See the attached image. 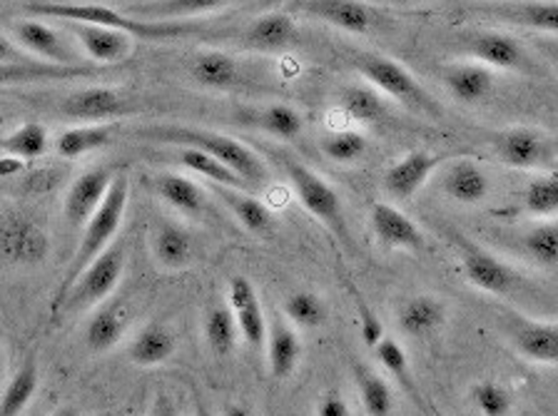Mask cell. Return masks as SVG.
Listing matches in <instances>:
<instances>
[{"mask_svg": "<svg viewBox=\"0 0 558 416\" xmlns=\"http://www.w3.org/2000/svg\"><path fill=\"white\" fill-rule=\"evenodd\" d=\"M217 197L222 199V205L230 210L234 218L242 222L244 230H250L252 235L259 237H269L275 232V215L269 212V207L265 203H259L257 197H252L244 189H230V187H213Z\"/></svg>", "mask_w": 558, "mask_h": 416, "instance_id": "25", "label": "cell"}, {"mask_svg": "<svg viewBox=\"0 0 558 416\" xmlns=\"http://www.w3.org/2000/svg\"><path fill=\"white\" fill-rule=\"evenodd\" d=\"M46 416H81V412H77L75 406H58V409H52Z\"/></svg>", "mask_w": 558, "mask_h": 416, "instance_id": "55", "label": "cell"}, {"mask_svg": "<svg viewBox=\"0 0 558 416\" xmlns=\"http://www.w3.org/2000/svg\"><path fill=\"white\" fill-rule=\"evenodd\" d=\"M153 255L157 259V265L165 267V270H185L192 259V240L187 235V230H182L180 224L172 222L160 224L153 237Z\"/></svg>", "mask_w": 558, "mask_h": 416, "instance_id": "33", "label": "cell"}, {"mask_svg": "<svg viewBox=\"0 0 558 416\" xmlns=\"http://www.w3.org/2000/svg\"><path fill=\"white\" fill-rule=\"evenodd\" d=\"M48 147H50L48 130L40 123H25L21 127H15L11 135H5L3 140H0V152L11 155V158H17L23 162L46 155Z\"/></svg>", "mask_w": 558, "mask_h": 416, "instance_id": "36", "label": "cell"}, {"mask_svg": "<svg viewBox=\"0 0 558 416\" xmlns=\"http://www.w3.org/2000/svg\"><path fill=\"white\" fill-rule=\"evenodd\" d=\"M128 332V315L120 305H102L93 311L85 327V344L95 354L116 350Z\"/></svg>", "mask_w": 558, "mask_h": 416, "instance_id": "29", "label": "cell"}, {"mask_svg": "<svg viewBox=\"0 0 558 416\" xmlns=\"http://www.w3.org/2000/svg\"><path fill=\"white\" fill-rule=\"evenodd\" d=\"M441 189L461 205H478L492 193V180H488L482 164L461 158L447 164L441 175Z\"/></svg>", "mask_w": 558, "mask_h": 416, "instance_id": "19", "label": "cell"}, {"mask_svg": "<svg viewBox=\"0 0 558 416\" xmlns=\"http://www.w3.org/2000/svg\"><path fill=\"white\" fill-rule=\"evenodd\" d=\"M31 416H46V412H43V409H35Z\"/></svg>", "mask_w": 558, "mask_h": 416, "instance_id": "58", "label": "cell"}, {"mask_svg": "<svg viewBox=\"0 0 558 416\" xmlns=\"http://www.w3.org/2000/svg\"><path fill=\"white\" fill-rule=\"evenodd\" d=\"M140 140H150L157 145L185 147V150L205 152L209 158L220 160L227 170H232L250 189H259L267 182V168L247 145L234 137H227L213 130H199L190 125H147L133 133Z\"/></svg>", "mask_w": 558, "mask_h": 416, "instance_id": "1", "label": "cell"}, {"mask_svg": "<svg viewBox=\"0 0 558 416\" xmlns=\"http://www.w3.org/2000/svg\"><path fill=\"white\" fill-rule=\"evenodd\" d=\"M317 416H352L347 402L339 394H327L317 406Z\"/></svg>", "mask_w": 558, "mask_h": 416, "instance_id": "51", "label": "cell"}, {"mask_svg": "<svg viewBox=\"0 0 558 416\" xmlns=\"http://www.w3.org/2000/svg\"><path fill=\"white\" fill-rule=\"evenodd\" d=\"M160 160L170 162V164H178V168H187L192 172H197V175L207 178L209 182H215V185H220V187L244 189V193L250 189L238 175H234L232 170H227L220 160L209 158V155H205V152L185 150V147H174V152L160 155Z\"/></svg>", "mask_w": 558, "mask_h": 416, "instance_id": "32", "label": "cell"}, {"mask_svg": "<svg viewBox=\"0 0 558 416\" xmlns=\"http://www.w3.org/2000/svg\"><path fill=\"white\" fill-rule=\"evenodd\" d=\"M155 193L160 195L165 203L174 207L185 218H199L205 212V193L199 189L195 182L187 180L185 175H178V172H162L153 180Z\"/></svg>", "mask_w": 558, "mask_h": 416, "instance_id": "31", "label": "cell"}, {"mask_svg": "<svg viewBox=\"0 0 558 416\" xmlns=\"http://www.w3.org/2000/svg\"><path fill=\"white\" fill-rule=\"evenodd\" d=\"M277 160L287 172V178H290L296 197H300L302 205L307 207V212L314 215L325 228H329V232H335V235L344 242L347 249H352V235H349L344 205L342 197L337 195V189L331 187L327 180H322L317 172H312L307 164L294 160L292 155L279 152Z\"/></svg>", "mask_w": 558, "mask_h": 416, "instance_id": "4", "label": "cell"}, {"mask_svg": "<svg viewBox=\"0 0 558 416\" xmlns=\"http://www.w3.org/2000/svg\"><path fill=\"white\" fill-rule=\"evenodd\" d=\"M397 322L409 337H426L447 325V305L436 297H412L399 309Z\"/></svg>", "mask_w": 558, "mask_h": 416, "instance_id": "30", "label": "cell"}, {"mask_svg": "<svg viewBox=\"0 0 558 416\" xmlns=\"http://www.w3.org/2000/svg\"><path fill=\"white\" fill-rule=\"evenodd\" d=\"M128 199H130V178L125 170H118L116 180L108 189V195L100 203L98 210L90 220L85 222V232L81 237V245H77L73 259H70L68 274L60 282V287L56 292V299H52V309L58 311L60 302L65 299V294L73 287L77 277H81L87 267H90L95 259H98L105 249H110L116 245V237L120 232V224L125 220V210H128Z\"/></svg>", "mask_w": 558, "mask_h": 416, "instance_id": "2", "label": "cell"}, {"mask_svg": "<svg viewBox=\"0 0 558 416\" xmlns=\"http://www.w3.org/2000/svg\"><path fill=\"white\" fill-rule=\"evenodd\" d=\"M374 352H377V359L381 367L387 369V375L404 389V394L412 399V402L418 404V409H424V399L418 394L412 367H409V357L407 352L401 350V344L397 340H391V337H384V340L374 346Z\"/></svg>", "mask_w": 558, "mask_h": 416, "instance_id": "35", "label": "cell"}, {"mask_svg": "<svg viewBox=\"0 0 558 416\" xmlns=\"http://www.w3.org/2000/svg\"><path fill=\"white\" fill-rule=\"evenodd\" d=\"M517 21L541 33H556L558 3H523L517 8Z\"/></svg>", "mask_w": 558, "mask_h": 416, "instance_id": "47", "label": "cell"}, {"mask_svg": "<svg viewBox=\"0 0 558 416\" xmlns=\"http://www.w3.org/2000/svg\"><path fill=\"white\" fill-rule=\"evenodd\" d=\"M205 340L207 346L213 350L217 357L225 359L238 350V325H234V317L230 307H213L205 315Z\"/></svg>", "mask_w": 558, "mask_h": 416, "instance_id": "38", "label": "cell"}, {"mask_svg": "<svg viewBox=\"0 0 558 416\" xmlns=\"http://www.w3.org/2000/svg\"><path fill=\"white\" fill-rule=\"evenodd\" d=\"M33 63H40V60L31 58L15 40H11L3 30H0V65H33Z\"/></svg>", "mask_w": 558, "mask_h": 416, "instance_id": "49", "label": "cell"}, {"mask_svg": "<svg viewBox=\"0 0 558 416\" xmlns=\"http://www.w3.org/2000/svg\"><path fill=\"white\" fill-rule=\"evenodd\" d=\"M302 11L344 33H369L374 25L372 8L356 0H310L302 3Z\"/></svg>", "mask_w": 558, "mask_h": 416, "instance_id": "21", "label": "cell"}, {"mask_svg": "<svg viewBox=\"0 0 558 416\" xmlns=\"http://www.w3.org/2000/svg\"><path fill=\"white\" fill-rule=\"evenodd\" d=\"M110 143V127L102 125H85V127H70L65 133L56 137V152L65 160H75L81 155L100 150Z\"/></svg>", "mask_w": 558, "mask_h": 416, "instance_id": "37", "label": "cell"}, {"mask_svg": "<svg viewBox=\"0 0 558 416\" xmlns=\"http://www.w3.org/2000/svg\"><path fill=\"white\" fill-rule=\"evenodd\" d=\"M38 364H35V359L23 362V367L15 371L3 392H0V416H23V412L31 406L35 392H38Z\"/></svg>", "mask_w": 558, "mask_h": 416, "instance_id": "34", "label": "cell"}, {"mask_svg": "<svg viewBox=\"0 0 558 416\" xmlns=\"http://www.w3.org/2000/svg\"><path fill=\"white\" fill-rule=\"evenodd\" d=\"M190 75L207 90H234L242 83V68L227 53H203L190 63Z\"/></svg>", "mask_w": 558, "mask_h": 416, "instance_id": "27", "label": "cell"}, {"mask_svg": "<svg viewBox=\"0 0 558 416\" xmlns=\"http://www.w3.org/2000/svg\"><path fill=\"white\" fill-rule=\"evenodd\" d=\"M523 207L541 220L554 218L558 210V175L554 170L529 182L526 193H523Z\"/></svg>", "mask_w": 558, "mask_h": 416, "instance_id": "42", "label": "cell"}, {"mask_svg": "<svg viewBox=\"0 0 558 416\" xmlns=\"http://www.w3.org/2000/svg\"><path fill=\"white\" fill-rule=\"evenodd\" d=\"M511 344L523 359L554 367L558 362V329L554 322H529L519 319L511 329Z\"/></svg>", "mask_w": 558, "mask_h": 416, "instance_id": "20", "label": "cell"}, {"mask_svg": "<svg viewBox=\"0 0 558 416\" xmlns=\"http://www.w3.org/2000/svg\"><path fill=\"white\" fill-rule=\"evenodd\" d=\"M265 346H267L269 375L279 381L292 377L302 357V342L294 329L287 322H282V319H275V325L267 327Z\"/></svg>", "mask_w": 558, "mask_h": 416, "instance_id": "26", "label": "cell"}, {"mask_svg": "<svg viewBox=\"0 0 558 416\" xmlns=\"http://www.w3.org/2000/svg\"><path fill=\"white\" fill-rule=\"evenodd\" d=\"M356 387H360V399L366 416H391L395 412V394L387 381L379 375H374L369 367L354 369Z\"/></svg>", "mask_w": 558, "mask_h": 416, "instance_id": "39", "label": "cell"}, {"mask_svg": "<svg viewBox=\"0 0 558 416\" xmlns=\"http://www.w3.org/2000/svg\"><path fill=\"white\" fill-rule=\"evenodd\" d=\"M342 108L347 110V115L360 120V123H377L387 112L381 95L369 85H347V90L342 93Z\"/></svg>", "mask_w": 558, "mask_h": 416, "instance_id": "40", "label": "cell"}, {"mask_svg": "<svg viewBox=\"0 0 558 416\" xmlns=\"http://www.w3.org/2000/svg\"><path fill=\"white\" fill-rule=\"evenodd\" d=\"M356 71L369 83V88L377 90L379 95H389L401 106L409 110L424 112V115L439 118L441 110L436 106V100L418 85L416 77L407 71L404 65L397 63L395 58L377 56V53H364L356 58Z\"/></svg>", "mask_w": 558, "mask_h": 416, "instance_id": "5", "label": "cell"}, {"mask_svg": "<svg viewBox=\"0 0 558 416\" xmlns=\"http://www.w3.org/2000/svg\"><path fill=\"white\" fill-rule=\"evenodd\" d=\"M444 85L459 102L474 106L494 90V73L478 63H457L447 68Z\"/></svg>", "mask_w": 558, "mask_h": 416, "instance_id": "28", "label": "cell"}, {"mask_svg": "<svg viewBox=\"0 0 558 416\" xmlns=\"http://www.w3.org/2000/svg\"><path fill=\"white\" fill-rule=\"evenodd\" d=\"M230 311L238 325V332L250 350L259 352L267 340V319L255 284L247 277H232L230 280Z\"/></svg>", "mask_w": 558, "mask_h": 416, "instance_id": "13", "label": "cell"}, {"mask_svg": "<svg viewBox=\"0 0 558 416\" xmlns=\"http://www.w3.org/2000/svg\"><path fill=\"white\" fill-rule=\"evenodd\" d=\"M349 290H352V297H354V305H356V315H360V327H362V340L364 344L374 350L381 340H384V327H381V319L374 315V309L366 305V299L362 297L360 292H356L354 284H349Z\"/></svg>", "mask_w": 558, "mask_h": 416, "instance_id": "48", "label": "cell"}, {"mask_svg": "<svg viewBox=\"0 0 558 416\" xmlns=\"http://www.w3.org/2000/svg\"><path fill=\"white\" fill-rule=\"evenodd\" d=\"M469 399L471 404H474V409L482 416H509L513 409V399L509 394V389L492 379L476 381V384L471 387Z\"/></svg>", "mask_w": 558, "mask_h": 416, "instance_id": "43", "label": "cell"}, {"mask_svg": "<svg viewBox=\"0 0 558 416\" xmlns=\"http://www.w3.org/2000/svg\"><path fill=\"white\" fill-rule=\"evenodd\" d=\"M461 267L476 290L494 294V297H509L521 284V277L513 267L471 242H461Z\"/></svg>", "mask_w": 558, "mask_h": 416, "instance_id": "8", "label": "cell"}, {"mask_svg": "<svg viewBox=\"0 0 558 416\" xmlns=\"http://www.w3.org/2000/svg\"><path fill=\"white\" fill-rule=\"evenodd\" d=\"M93 416H116L112 412H98V414H93Z\"/></svg>", "mask_w": 558, "mask_h": 416, "instance_id": "57", "label": "cell"}, {"mask_svg": "<svg viewBox=\"0 0 558 416\" xmlns=\"http://www.w3.org/2000/svg\"><path fill=\"white\" fill-rule=\"evenodd\" d=\"M369 224L374 237L381 247L387 249H409V253H418L424 249V235L416 228V222L399 210V207L389 203H377L369 212Z\"/></svg>", "mask_w": 558, "mask_h": 416, "instance_id": "16", "label": "cell"}, {"mask_svg": "<svg viewBox=\"0 0 558 416\" xmlns=\"http://www.w3.org/2000/svg\"><path fill=\"white\" fill-rule=\"evenodd\" d=\"M284 315L294 327L317 329L319 325H325L327 305L314 292H292L284 302Z\"/></svg>", "mask_w": 558, "mask_h": 416, "instance_id": "41", "label": "cell"}, {"mask_svg": "<svg viewBox=\"0 0 558 416\" xmlns=\"http://www.w3.org/2000/svg\"><path fill=\"white\" fill-rule=\"evenodd\" d=\"M255 125L265 130L267 135L279 137V140H292V137L302 133L304 120L292 106H269L257 112Z\"/></svg>", "mask_w": 558, "mask_h": 416, "instance_id": "45", "label": "cell"}, {"mask_svg": "<svg viewBox=\"0 0 558 416\" xmlns=\"http://www.w3.org/2000/svg\"><path fill=\"white\" fill-rule=\"evenodd\" d=\"M3 367H5V357H3V350H0V377H3Z\"/></svg>", "mask_w": 558, "mask_h": 416, "instance_id": "56", "label": "cell"}, {"mask_svg": "<svg viewBox=\"0 0 558 416\" xmlns=\"http://www.w3.org/2000/svg\"><path fill=\"white\" fill-rule=\"evenodd\" d=\"M366 150V137L356 130H339L322 140V152L335 162H354Z\"/></svg>", "mask_w": 558, "mask_h": 416, "instance_id": "46", "label": "cell"}, {"mask_svg": "<svg viewBox=\"0 0 558 416\" xmlns=\"http://www.w3.org/2000/svg\"><path fill=\"white\" fill-rule=\"evenodd\" d=\"M125 262L128 253L122 245H112L110 249H105V253L77 277L73 287L65 294V299L60 302L58 311H85L102 305V302L116 292L118 282L122 280Z\"/></svg>", "mask_w": 558, "mask_h": 416, "instance_id": "6", "label": "cell"}, {"mask_svg": "<svg viewBox=\"0 0 558 416\" xmlns=\"http://www.w3.org/2000/svg\"><path fill=\"white\" fill-rule=\"evenodd\" d=\"M116 175L118 168H93L83 172V175L70 185L63 203V218L70 228H85V222L93 218L105 195H108Z\"/></svg>", "mask_w": 558, "mask_h": 416, "instance_id": "10", "label": "cell"}, {"mask_svg": "<svg viewBox=\"0 0 558 416\" xmlns=\"http://www.w3.org/2000/svg\"><path fill=\"white\" fill-rule=\"evenodd\" d=\"M441 162V155H434L429 150H412L384 172L381 185L391 197L404 203V199H412L426 185V180L432 178V172Z\"/></svg>", "mask_w": 558, "mask_h": 416, "instance_id": "15", "label": "cell"}, {"mask_svg": "<svg viewBox=\"0 0 558 416\" xmlns=\"http://www.w3.org/2000/svg\"><path fill=\"white\" fill-rule=\"evenodd\" d=\"M105 73V68L87 65H0V88H13V85H33V83H56L73 81V77H93Z\"/></svg>", "mask_w": 558, "mask_h": 416, "instance_id": "23", "label": "cell"}, {"mask_svg": "<svg viewBox=\"0 0 558 416\" xmlns=\"http://www.w3.org/2000/svg\"><path fill=\"white\" fill-rule=\"evenodd\" d=\"M50 255V235L31 215L11 212L0 220V259L13 267H38Z\"/></svg>", "mask_w": 558, "mask_h": 416, "instance_id": "7", "label": "cell"}, {"mask_svg": "<svg viewBox=\"0 0 558 416\" xmlns=\"http://www.w3.org/2000/svg\"><path fill=\"white\" fill-rule=\"evenodd\" d=\"M296 25L287 13H267L250 23L244 30L242 46L247 50H257V53H282L294 42Z\"/></svg>", "mask_w": 558, "mask_h": 416, "instance_id": "22", "label": "cell"}, {"mask_svg": "<svg viewBox=\"0 0 558 416\" xmlns=\"http://www.w3.org/2000/svg\"><path fill=\"white\" fill-rule=\"evenodd\" d=\"M128 112H135V108L116 88L75 90L63 102V115L85 120V123H105V120L128 115Z\"/></svg>", "mask_w": 558, "mask_h": 416, "instance_id": "17", "label": "cell"}, {"mask_svg": "<svg viewBox=\"0 0 558 416\" xmlns=\"http://www.w3.org/2000/svg\"><path fill=\"white\" fill-rule=\"evenodd\" d=\"M523 249L536 265L554 270L558 262V228L556 222H541L523 237Z\"/></svg>", "mask_w": 558, "mask_h": 416, "instance_id": "44", "label": "cell"}, {"mask_svg": "<svg viewBox=\"0 0 558 416\" xmlns=\"http://www.w3.org/2000/svg\"><path fill=\"white\" fill-rule=\"evenodd\" d=\"M25 168H28V162H23V160H17V158H11V155L0 152V180L23 175Z\"/></svg>", "mask_w": 558, "mask_h": 416, "instance_id": "52", "label": "cell"}, {"mask_svg": "<svg viewBox=\"0 0 558 416\" xmlns=\"http://www.w3.org/2000/svg\"><path fill=\"white\" fill-rule=\"evenodd\" d=\"M15 42L31 58L48 65H83L73 48L68 46L58 30H52L46 21L28 19L13 25Z\"/></svg>", "mask_w": 558, "mask_h": 416, "instance_id": "11", "label": "cell"}, {"mask_svg": "<svg viewBox=\"0 0 558 416\" xmlns=\"http://www.w3.org/2000/svg\"><path fill=\"white\" fill-rule=\"evenodd\" d=\"M174 350H178V340H174L170 329L160 322H150L140 329L135 340L130 342L128 359L133 362L135 367L153 369L168 362L174 354Z\"/></svg>", "mask_w": 558, "mask_h": 416, "instance_id": "24", "label": "cell"}, {"mask_svg": "<svg viewBox=\"0 0 558 416\" xmlns=\"http://www.w3.org/2000/svg\"><path fill=\"white\" fill-rule=\"evenodd\" d=\"M225 416H255V414H252L247 406H242V404H230L225 409Z\"/></svg>", "mask_w": 558, "mask_h": 416, "instance_id": "54", "label": "cell"}, {"mask_svg": "<svg viewBox=\"0 0 558 416\" xmlns=\"http://www.w3.org/2000/svg\"><path fill=\"white\" fill-rule=\"evenodd\" d=\"M469 53L478 60V65L499 68V71H513V73H534V60L529 58L526 48L513 36L506 33H476L466 40Z\"/></svg>", "mask_w": 558, "mask_h": 416, "instance_id": "12", "label": "cell"}, {"mask_svg": "<svg viewBox=\"0 0 558 416\" xmlns=\"http://www.w3.org/2000/svg\"><path fill=\"white\" fill-rule=\"evenodd\" d=\"M225 0H147V3H128L122 13L140 23L178 25L187 19H207L225 11Z\"/></svg>", "mask_w": 558, "mask_h": 416, "instance_id": "14", "label": "cell"}, {"mask_svg": "<svg viewBox=\"0 0 558 416\" xmlns=\"http://www.w3.org/2000/svg\"><path fill=\"white\" fill-rule=\"evenodd\" d=\"M496 155L509 168L536 170L554 160V143L536 127H511L496 137Z\"/></svg>", "mask_w": 558, "mask_h": 416, "instance_id": "9", "label": "cell"}, {"mask_svg": "<svg viewBox=\"0 0 558 416\" xmlns=\"http://www.w3.org/2000/svg\"><path fill=\"white\" fill-rule=\"evenodd\" d=\"M73 33L77 46L85 50V56L98 65H120L133 56V36L110 28H95V25L65 23Z\"/></svg>", "mask_w": 558, "mask_h": 416, "instance_id": "18", "label": "cell"}, {"mask_svg": "<svg viewBox=\"0 0 558 416\" xmlns=\"http://www.w3.org/2000/svg\"><path fill=\"white\" fill-rule=\"evenodd\" d=\"M150 416H178V414H174L172 399L168 394H157L153 409H150Z\"/></svg>", "mask_w": 558, "mask_h": 416, "instance_id": "53", "label": "cell"}, {"mask_svg": "<svg viewBox=\"0 0 558 416\" xmlns=\"http://www.w3.org/2000/svg\"><path fill=\"white\" fill-rule=\"evenodd\" d=\"M60 182V172L58 170H33L28 178V185L35 193H50Z\"/></svg>", "mask_w": 558, "mask_h": 416, "instance_id": "50", "label": "cell"}, {"mask_svg": "<svg viewBox=\"0 0 558 416\" xmlns=\"http://www.w3.org/2000/svg\"><path fill=\"white\" fill-rule=\"evenodd\" d=\"M33 19H56L63 23H81V25H95V28H110L128 33V36L140 38H170L180 36V25H153V23H140L130 19L118 8L105 5V3H25Z\"/></svg>", "mask_w": 558, "mask_h": 416, "instance_id": "3", "label": "cell"}]
</instances>
